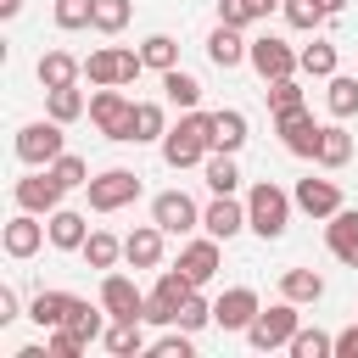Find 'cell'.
<instances>
[{"instance_id":"6da1fadb","label":"cell","mask_w":358,"mask_h":358,"mask_svg":"<svg viewBox=\"0 0 358 358\" xmlns=\"http://www.w3.org/2000/svg\"><path fill=\"white\" fill-rule=\"evenodd\" d=\"M207 151H213V112H185L168 134H162V162L168 168H196V162H207Z\"/></svg>"},{"instance_id":"7a4b0ae2","label":"cell","mask_w":358,"mask_h":358,"mask_svg":"<svg viewBox=\"0 0 358 358\" xmlns=\"http://www.w3.org/2000/svg\"><path fill=\"white\" fill-rule=\"evenodd\" d=\"M291 196L274 185V179H257L252 190H246V229H257L263 241H280L285 235V224H291Z\"/></svg>"},{"instance_id":"3957f363","label":"cell","mask_w":358,"mask_h":358,"mask_svg":"<svg viewBox=\"0 0 358 358\" xmlns=\"http://www.w3.org/2000/svg\"><path fill=\"white\" fill-rule=\"evenodd\" d=\"M90 117H95V129L106 140H134V101L123 95V84H95Z\"/></svg>"},{"instance_id":"277c9868","label":"cell","mask_w":358,"mask_h":358,"mask_svg":"<svg viewBox=\"0 0 358 358\" xmlns=\"http://www.w3.org/2000/svg\"><path fill=\"white\" fill-rule=\"evenodd\" d=\"M296 302L291 296H280L274 308H263L252 324H246V341L257 347V352H274V347H291V336H296Z\"/></svg>"},{"instance_id":"5b68a950","label":"cell","mask_w":358,"mask_h":358,"mask_svg":"<svg viewBox=\"0 0 358 358\" xmlns=\"http://www.w3.org/2000/svg\"><path fill=\"white\" fill-rule=\"evenodd\" d=\"M246 62H252V73H257L263 84L302 73V50H291L280 34H263V39H252V45H246Z\"/></svg>"},{"instance_id":"8992f818","label":"cell","mask_w":358,"mask_h":358,"mask_svg":"<svg viewBox=\"0 0 358 358\" xmlns=\"http://www.w3.org/2000/svg\"><path fill=\"white\" fill-rule=\"evenodd\" d=\"M11 145H17V162H28V168H50V162L67 151V145H62V123H56V117H45V123H22Z\"/></svg>"},{"instance_id":"52a82bcc","label":"cell","mask_w":358,"mask_h":358,"mask_svg":"<svg viewBox=\"0 0 358 358\" xmlns=\"http://www.w3.org/2000/svg\"><path fill=\"white\" fill-rule=\"evenodd\" d=\"M190 291H201L185 268H162L157 274V291L145 296V324H173L179 319V302L190 296Z\"/></svg>"},{"instance_id":"ba28073f","label":"cell","mask_w":358,"mask_h":358,"mask_svg":"<svg viewBox=\"0 0 358 358\" xmlns=\"http://www.w3.org/2000/svg\"><path fill=\"white\" fill-rule=\"evenodd\" d=\"M140 67H145L140 50H117V45H106V50H90L84 78H90V84H134Z\"/></svg>"},{"instance_id":"9c48e42d","label":"cell","mask_w":358,"mask_h":358,"mask_svg":"<svg viewBox=\"0 0 358 358\" xmlns=\"http://www.w3.org/2000/svg\"><path fill=\"white\" fill-rule=\"evenodd\" d=\"M84 190H90V207H95V213H117V207H129V201L140 196V173L106 168V173H95Z\"/></svg>"},{"instance_id":"30bf717a","label":"cell","mask_w":358,"mask_h":358,"mask_svg":"<svg viewBox=\"0 0 358 358\" xmlns=\"http://www.w3.org/2000/svg\"><path fill=\"white\" fill-rule=\"evenodd\" d=\"M274 129H280V140H285V151H291V157H319V134H324V123H313V112H308V106L274 112Z\"/></svg>"},{"instance_id":"8fae6325","label":"cell","mask_w":358,"mask_h":358,"mask_svg":"<svg viewBox=\"0 0 358 358\" xmlns=\"http://www.w3.org/2000/svg\"><path fill=\"white\" fill-rule=\"evenodd\" d=\"M11 196H17V207H28V213H45V218H50V213L62 207V196H67V190H62V179H56L50 168H34L28 179H17V185H11Z\"/></svg>"},{"instance_id":"7c38bea8","label":"cell","mask_w":358,"mask_h":358,"mask_svg":"<svg viewBox=\"0 0 358 358\" xmlns=\"http://www.w3.org/2000/svg\"><path fill=\"white\" fill-rule=\"evenodd\" d=\"M50 241V229H45V213H28V207H17V218L6 224V235H0V246H6V257H34L39 246Z\"/></svg>"},{"instance_id":"4fadbf2b","label":"cell","mask_w":358,"mask_h":358,"mask_svg":"<svg viewBox=\"0 0 358 358\" xmlns=\"http://www.w3.org/2000/svg\"><path fill=\"white\" fill-rule=\"evenodd\" d=\"M101 308H106L112 319H145V296H140V285H134L129 274H117V268L101 274Z\"/></svg>"},{"instance_id":"5bb4252c","label":"cell","mask_w":358,"mask_h":358,"mask_svg":"<svg viewBox=\"0 0 358 358\" xmlns=\"http://www.w3.org/2000/svg\"><path fill=\"white\" fill-rule=\"evenodd\" d=\"M257 313H263V302H257L252 285H229V291L213 302V324H218V330H246Z\"/></svg>"},{"instance_id":"9a60e30c","label":"cell","mask_w":358,"mask_h":358,"mask_svg":"<svg viewBox=\"0 0 358 358\" xmlns=\"http://www.w3.org/2000/svg\"><path fill=\"white\" fill-rule=\"evenodd\" d=\"M291 201L308 213V218H330V213H341L347 201H341V190H336V179H296V190H291Z\"/></svg>"},{"instance_id":"2e32d148","label":"cell","mask_w":358,"mask_h":358,"mask_svg":"<svg viewBox=\"0 0 358 358\" xmlns=\"http://www.w3.org/2000/svg\"><path fill=\"white\" fill-rule=\"evenodd\" d=\"M151 218H157L168 235H190V229L201 224V213H196V201H190L185 190H162V196L151 201Z\"/></svg>"},{"instance_id":"e0dca14e","label":"cell","mask_w":358,"mask_h":358,"mask_svg":"<svg viewBox=\"0 0 358 358\" xmlns=\"http://www.w3.org/2000/svg\"><path fill=\"white\" fill-rule=\"evenodd\" d=\"M324 246H330V257H336V263L358 268V207L330 213V224H324Z\"/></svg>"},{"instance_id":"ac0fdd59","label":"cell","mask_w":358,"mask_h":358,"mask_svg":"<svg viewBox=\"0 0 358 358\" xmlns=\"http://www.w3.org/2000/svg\"><path fill=\"white\" fill-rule=\"evenodd\" d=\"M201 229H207V235H218V241L241 235V229H246V201H235V196H213V201H207V213H201Z\"/></svg>"},{"instance_id":"d6986e66","label":"cell","mask_w":358,"mask_h":358,"mask_svg":"<svg viewBox=\"0 0 358 358\" xmlns=\"http://www.w3.org/2000/svg\"><path fill=\"white\" fill-rule=\"evenodd\" d=\"M45 229H50V246L56 252H84V241H90V218L73 213V207H56L45 218Z\"/></svg>"},{"instance_id":"ffe728a7","label":"cell","mask_w":358,"mask_h":358,"mask_svg":"<svg viewBox=\"0 0 358 358\" xmlns=\"http://www.w3.org/2000/svg\"><path fill=\"white\" fill-rule=\"evenodd\" d=\"M162 235H168V229H162L157 218L140 224V229H129V235H123V257H129L134 268H157V263H162Z\"/></svg>"},{"instance_id":"44dd1931","label":"cell","mask_w":358,"mask_h":358,"mask_svg":"<svg viewBox=\"0 0 358 358\" xmlns=\"http://www.w3.org/2000/svg\"><path fill=\"white\" fill-rule=\"evenodd\" d=\"M179 268L196 280V285H207L213 274H218V235H201V241H185L179 246Z\"/></svg>"},{"instance_id":"7402d4cb","label":"cell","mask_w":358,"mask_h":358,"mask_svg":"<svg viewBox=\"0 0 358 358\" xmlns=\"http://www.w3.org/2000/svg\"><path fill=\"white\" fill-rule=\"evenodd\" d=\"M246 45H252V39H241V28H229V22H218V28L207 34V56H213V67H224V73L246 62Z\"/></svg>"},{"instance_id":"603a6c76","label":"cell","mask_w":358,"mask_h":358,"mask_svg":"<svg viewBox=\"0 0 358 358\" xmlns=\"http://www.w3.org/2000/svg\"><path fill=\"white\" fill-rule=\"evenodd\" d=\"M84 78V62L78 56H67V50H45L39 56V84L45 90H67V84H78Z\"/></svg>"},{"instance_id":"cb8c5ba5","label":"cell","mask_w":358,"mask_h":358,"mask_svg":"<svg viewBox=\"0 0 358 358\" xmlns=\"http://www.w3.org/2000/svg\"><path fill=\"white\" fill-rule=\"evenodd\" d=\"M62 324H67L78 341H101V336H106V324H112V313H106V308H90L84 296H73V308H67V319H62Z\"/></svg>"},{"instance_id":"d4e9b609","label":"cell","mask_w":358,"mask_h":358,"mask_svg":"<svg viewBox=\"0 0 358 358\" xmlns=\"http://www.w3.org/2000/svg\"><path fill=\"white\" fill-rule=\"evenodd\" d=\"M140 324H145V319H112V324H106V336H101V341H106V352H112V358H134V352H151Z\"/></svg>"},{"instance_id":"484cf974","label":"cell","mask_w":358,"mask_h":358,"mask_svg":"<svg viewBox=\"0 0 358 358\" xmlns=\"http://www.w3.org/2000/svg\"><path fill=\"white\" fill-rule=\"evenodd\" d=\"M319 168H347L352 162V134L341 129V117L336 123H324V134H319V157H313Z\"/></svg>"},{"instance_id":"4316f807","label":"cell","mask_w":358,"mask_h":358,"mask_svg":"<svg viewBox=\"0 0 358 358\" xmlns=\"http://www.w3.org/2000/svg\"><path fill=\"white\" fill-rule=\"evenodd\" d=\"M201 173H207V190H213V196H235V185H241V168H235V151H207V162H201Z\"/></svg>"},{"instance_id":"83f0119b","label":"cell","mask_w":358,"mask_h":358,"mask_svg":"<svg viewBox=\"0 0 358 358\" xmlns=\"http://www.w3.org/2000/svg\"><path fill=\"white\" fill-rule=\"evenodd\" d=\"M241 145H246V112L235 106L213 112V151H241Z\"/></svg>"},{"instance_id":"f1b7e54d","label":"cell","mask_w":358,"mask_h":358,"mask_svg":"<svg viewBox=\"0 0 358 358\" xmlns=\"http://www.w3.org/2000/svg\"><path fill=\"white\" fill-rule=\"evenodd\" d=\"M117 257H123V241L112 235V229H90V241H84V263L90 268H117Z\"/></svg>"},{"instance_id":"f546056e","label":"cell","mask_w":358,"mask_h":358,"mask_svg":"<svg viewBox=\"0 0 358 358\" xmlns=\"http://www.w3.org/2000/svg\"><path fill=\"white\" fill-rule=\"evenodd\" d=\"M280 296H291V302H319V296H324V274H313V268H285V274H280Z\"/></svg>"},{"instance_id":"4dcf8cb0","label":"cell","mask_w":358,"mask_h":358,"mask_svg":"<svg viewBox=\"0 0 358 358\" xmlns=\"http://www.w3.org/2000/svg\"><path fill=\"white\" fill-rule=\"evenodd\" d=\"M67 308H73V296H67V291H39V296L28 302V319H34L39 330H56V324L67 319Z\"/></svg>"},{"instance_id":"1f68e13d","label":"cell","mask_w":358,"mask_h":358,"mask_svg":"<svg viewBox=\"0 0 358 358\" xmlns=\"http://www.w3.org/2000/svg\"><path fill=\"white\" fill-rule=\"evenodd\" d=\"M324 106H330V117H352L358 112V73H330Z\"/></svg>"},{"instance_id":"d6a6232c","label":"cell","mask_w":358,"mask_h":358,"mask_svg":"<svg viewBox=\"0 0 358 358\" xmlns=\"http://www.w3.org/2000/svg\"><path fill=\"white\" fill-rule=\"evenodd\" d=\"M162 95H168L179 112H190V106L201 101V84H196V73H185V67H168V73H162Z\"/></svg>"},{"instance_id":"836d02e7","label":"cell","mask_w":358,"mask_h":358,"mask_svg":"<svg viewBox=\"0 0 358 358\" xmlns=\"http://www.w3.org/2000/svg\"><path fill=\"white\" fill-rule=\"evenodd\" d=\"M45 112H50L56 123H78V117L90 112V101L78 95V84H67V90H45Z\"/></svg>"},{"instance_id":"e575fe53","label":"cell","mask_w":358,"mask_h":358,"mask_svg":"<svg viewBox=\"0 0 358 358\" xmlns=\"http://www.w3.org/2000/svg\"><path fill=\"white\" fill-rule=\"evenodd\" d=\"M168 134V117H162V106L157 101H134V145H145V140H162Z\"/></svg>"},{"instance_id":"d590c367","label":"cell","mask_w":358,"mask_h":358,"mask_svg":"<svg viewBox=\"0 0 358 358\" xmlns=\"http://www.w3.org/2000/svg\"><path fill=\"white\" fill-rule=\"evenodd\" d=\"M140 62H145L151 73H168V67H179V45H173L168 34H151V39L140 45Z\"/></svg>"},{"instance_id":"8d00e7d4","label":"cell","mask_w":358,"mask_h":358,"mask_svg":"<svg viewBox=\"0 0 358 358\" xmlns=\"http://www.w3.org/2000/svg\"><path fill=\"white\" fill-rule=\"evenodd\" d=\"M336 352V336H324V330H302L296 324V336H291V358H330Z\"/></svg>"},{"instance_id":"74e56055","label":"cell","mask_w":358,"mask_h":358,"mask_svg":"<svg viewBox=\"0 0 358 358\" xmlns=\"http://www.w3.org/2000/svg\"><path fill=\"white\" fill-rule=\"evenodd\" d=\"M129 17H134L129 0H95V22H90V28H101V34H123Z\"/></svg>"},{"instance_id":"f35d334b","label":"cell","mask_w":358,"mask_h":358,"mask_svg":"<svg viewBox=\"0 0 358 358\" xmlns=\"http://www.w3.org/2000/svg\"><path fill=\"white\" fill-rule=\"evenodd\" d=\"M280 11H285V22H291V28H296V34H313V28H319V22H324V17H330V11H324V6H319V0H285V6H280Z\"/></svg>"},{"instance_id":"ab89813d","label":"cell","mask_w":358,"mask_h":358,"mask_svg":"<svg viewBox=\"0 0 358 358\" xmlns=\"http://www.w3.org/2000/svg\"><path fill=\"white\" fill-rule=\"evenodd\" d=\"M302 73H308V78H330V73H336V45H324V39L302 45Z\"/></svg>"},{"instance_id":"60d3db41","label":"cell","mask_w":358,"mask_h":358,"mask_svg":"<svg viewBox=\"0 0 358 358\" xmlns=\"http://www.w3.org/2000/svg\"><path fill=\"white\" fill-rule=\"evenodd\" d=\"M95 22V0H56V28H90Z\"/></svg>"},{"instance_id":"b9f144b4","label":"cell","mask_w":358,"mask_h":358,"mask_svg":"<svg viewBox=\"0 0 358 358\" xmlns=\"http://www.w3.org/2000/svg\"><path fill=\"white\" fill-rule=\"evenodd\" d=\"M50 173L62 179V190H78V185H90V168H84V157H73V151H62V157L50 162Z\"/></svg>"},{"instance_id":"7bdbcfd3","label":"cell","mask_w":358,"mask_h":358,"mask_svg":"<svg viewBox=\"0 0 358 358\" xmlns=\"http://www.w3.org/2000/svg\"><path fill=\"white\" fill-rule=\"evenodd\" d=\"M173 324H185L190 336H196V330H207V324H213V302H201V296L190 291V296L179 302V319H173Z\"/></svg>"},{"instance_id":"ee69618b","label":"cell","mask_w":358,"mask_h":358,"mask_svg":"<svg viewBox=\"0 0 358 358\" xmlns=\"http://www.w3.org/2000/svg\"><path fill=\"white\" fill-rule=\"evenodd\" d=\"M257 17H263L257 0H218V22H229V28H252Z\"/></svg>"},{"instance_id":"f6af8a7d","label":"cell","mask_w":358,"mask_h":358,"mask_svg":"<svg viewBox=\"0 0 358 358\" xmlns=\"http://www.w3.org/2000/svg\"><path fill=\"white\" fill-rule=\"evenodd\" d=\"M291 106H302V84H296V73L268 84V112H291Z\"/></svg>"},{"instance_id":"bcb514c9","label":"cell","mask_w":358,"mask_h":358,"mask_svg":"<svg viewBox=\"0 0 358 358\" xmlns=\"http://www.w3.org/2000/svg\"><path fill=\"white\" fill-rule=\"evenodd\" d=\"M151 352H157V358H190V352H196V341H190V330L179 324L173 336H157V341H151Z\"/></svg>"},{"instance_id":"7dc6e473","label":"cell","mask_w":358,"mask_h":358,"mask_svg":"<svg viewBox=\"0 0 358 358\" xmlns=\"http://www.w3.org/2000/svg\"><path fill=\"white\" fill-rule=\"evenodd\" d=\"M45 347H50V358H78V352H84V347H90V341H78V336H73V330H67V324H56V330H50V341H45Z\"/></svg>"},{"instance_id":"c3c4849f","label":"cell","mask_w":358,"mask_h":358,"mask_svg":"<svg viewBox=\"0 0 358 358\" xmlns=\"http://www.w3.org/2000/svg\"><path fill=\"white\" fill-rule=\"evenodd\" d=\"M336 358H358V319H352V324L336 336Z\"/></svg>"},{"instance_id":"681fc988","label":"cell","mask_w":358,"mask_h":358,"mask_svg":"<svg viewBox=\"0 0 358 358\" xmlns=\"http://www.w3.org/2000/svg\"><path fill=\"white\" fill-rule=\"evenodd\" d=\"M17 313H22V308H17V291H11V285H0V324H11Z\"/></svg>"},{"instance_id":"f907efd6","label":"cell","mask_w":358,"mask_h":358,"mask_svg":"<svg viewBox=\"0 0 358 358\" xmlns=\"http://www.w3.org/2000/svg\"><path fill=\"white\" fill-rule=\"evenodd\" d=\"M22 11V0H0V17H17Z\"/></svg>"},{"instance_id":"816d5d0a","label":"cell","mask_w":358,"mask_h":358,"mask_svg":"<svg viewBox=\"0 0 358 358\" xmlns=\"http://www.w3.org/2000/svg\"><path fill=\"white\" fill-rule=\"evenodd\" d=\"M319 6H324V11H330V17H336V11H341V6H347V0H319Z\"/></svg>"}]
</instances>
